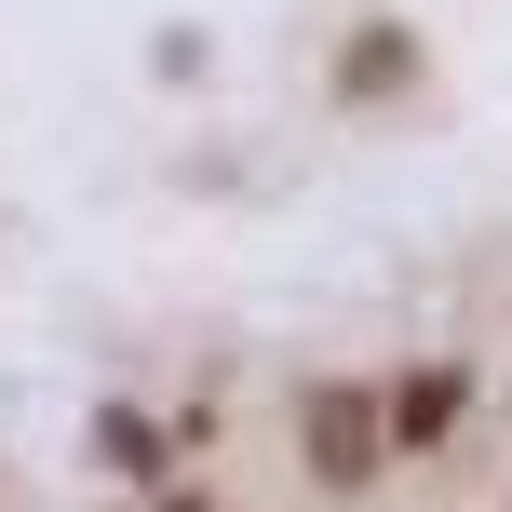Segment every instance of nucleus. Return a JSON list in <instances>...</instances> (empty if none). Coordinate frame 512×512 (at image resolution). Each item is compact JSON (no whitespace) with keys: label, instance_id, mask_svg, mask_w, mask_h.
Returning <instances> with one entry per match:
<instances>
[{"label":"nucleus","instance_id":"2","mask_svg":"<svg viewBox=\"0 0 512 512\" xmlns=\"http://www.w3.org/2000/svg\"><path fill=\"white\" fill-rule=\"evenodd\" d=\"M445 418H459V378H405V391H391V418H378V432H391V445H432Z\"/></svg>","mask_w":512,"mask_h":512},{"label":"nucleus","instance_id":"1","mask_svg":"<svg viewBox=\"0 0 512 512\" xmlns=\"http://www.w3.org/2000/svg\"><path fill=\"white\" fill-rule=\"evenodd\" d=\"M297 432H310V472H324L337 499H364V486H378V405H364V391H337V378H324Z\"/></svg>","mask_w":512,"mask_h":512}]
</instances>
